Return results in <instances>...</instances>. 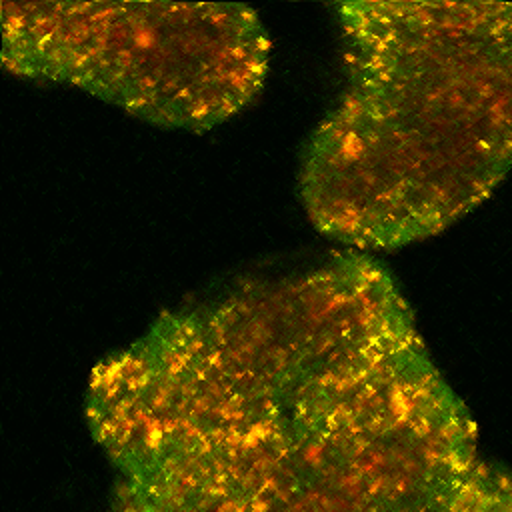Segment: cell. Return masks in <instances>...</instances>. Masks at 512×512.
Instances as JSON below:
<instances>
[{
    "instance_id": "cell-1",
    "label": "cell",
    "mask_w": 512,
    "mask_h": 512,
    "mask_svg": "<svg viewBox=\"0 0 512 512\" xmlns=\"http://www.w3.org/2000/svg\"><path fill=\"white\" fill-rule=\"evenodd\" d=\"M112 512H512L388 270L342 250L158 318L94 366Z\"/></svg>"
},
{
    "instance_id": "cell-2",
    "label": "cell",
    "mask_w": 512,
    "mask_h": 512,
    "mask_svg": "<svg viewBox=\"0 0 512 512\" xmlns=\"http://www.w3.org/2000/svg\"><path fill=\"white\" fill-rule=\"evenodd\" d=\"M346 88L304 150L310 222L356 250L434 236L512 170V4L346 2Z\"/></svg>"
},
{
    "instance_id": "cell-3",
    "label": "cell",
    "mask_w": 512,
    "mask_h": 512,
    "mask_svg": "<svg viewBox=\"0 0 512 512\" xmlns=\"http://www.w3.org/2000/svg\"><path fill=\"white\" fill-rule=\"evenodd\" d=\"M270 42L242 4L2 2V64L162 128L210 130L262 88Z\"/></svg>"
}]
</instances>
